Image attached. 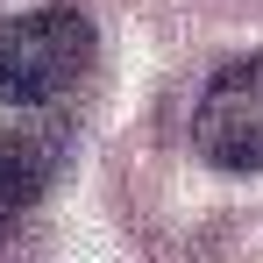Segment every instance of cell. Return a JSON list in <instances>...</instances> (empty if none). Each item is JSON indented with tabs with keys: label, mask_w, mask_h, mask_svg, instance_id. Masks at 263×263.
<instances>
[{
	"label": "cell",
	"mask_w": 263,
	"mask_h": 263,
	"mask_svg": "<svg viewBox=\"0 0 263 263\" xmlns=\"http://www.w3.org/2000/svg\"><path fill=\"white\" fill-rule=\"evenodd\" d=\"M92 22L71 0H50L0 22V107H50L86 79Z\"/></svg>",
	"instance_id": "cell-1"
},
{
	"label": "cell",
	"mask_w": 263,
	"mask_h": 263,
	"mask_svg": "<svg viewBox=\"0 0 263 263\" xmlns=\"http://www.w3.org/2000/svg\"><path fill=\"white\" fill-rule=\"evenodd\" d=\"M192 142L228 178H256L263 171V50L220 64L206 79L199 107H192Z\"/></svg>",
	"instance_id": "cell-2"
},
{
	"label": "cell",
	"mask_w": 263,
	"mask_h": 263,
	"mask_svg": "<svg viewBox=\"0 0 263 263\" xmlns=\"http://www.w3.org/2000/svg\"><path fill=\"white\" fill-rule=\"evenodd\" d=\"M57 164H64V135L57 128H0V242L50 192Z\"/></svg>",
	"instance_id": "cell-3"
}]
</instances>
